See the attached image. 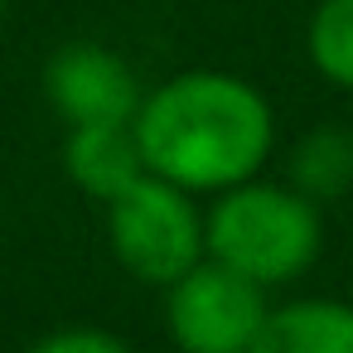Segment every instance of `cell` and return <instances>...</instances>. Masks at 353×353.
I'll return each mask as SVG.
<instances>
[{"mask_svg": "<svg viewBox=\"0 0 353 353\" xmlns=\"http://www.w3.org/2000/svg\"><path fill=\"white\" fill-rule=\"evenodd\" d=\"M285 184L314 199L319 208L353 194V131L339 121L310 126L285 155Z\"/></svg>", "mask_w": 353, "mask_h": 353, "instance_id": "ba28073f", "label": "cell"}, {"mask_svg": "<svg viewBox=\"0 0 353 353\" xmlns=\"http://www.w3.org/2000/svg\"><path fill=\"white\" fill-rule=\"evenodd\" d=\"M6 6H10V0H0V20H6Z\"/></svg>", "mask_w": 353, "mask_h": 353, "instance_id": "8fae6325", "label": "cell"}, {"mask_svg": "<svg viewBox=\"0 0 353 353\" xmlns=\"http://www.w3.org/2000/svg\"><path fill=\"white\" fill-rule=\"evenodd\" d=\"M107 247L126 276L141 285H174L184 271H194L208 256V232H203V208L199 194L145 174L131 184L121 199L107 203Z\"/></svg>", "mask_w": 353, "mask_h": 353, "instance_id": "3957f363", "label": "cell"}, {"mask_svg": "<svg viewBox=\"0 0 353 353\" xmlns=\"http://www.w3.org/2000/svg\"><path fill=\"white\" fill-rule=\"evenodd\" d=\"M203 232H208V256L242 271L247 281L276 290L300 276L324 252V208L290 189L285 179H247L203 208Z\"/></svg>", "mask_w": 353, "mask_h": 353, "instance_id": "7a4b0ae2", "label": "cell"}, {"mask_svg": "<svg viewBox=\"0 0 353 353\" xmlns=\"http://www.w3.org/2000/svg\"><path fill=\"white\" fill-rule=\"evenodd\" d=\"M44 97L54 107V117L68 126H117V121H136L145 88L131 68L126 54H117L112 44L97 39H68L49 54L44 63Z\"/></svg>", "mask_w": 353, "mask_h": 353, "instance_id": "5b68a950", "label": "cell"}, {"mask_svg": "<svg viewBox=\"0 0 353 353\" xmlns=\"http://www.w3.org/2000/svg\"><path fill=\"white\" fill-rule=\"evenodd\" d=\"M63 174H68L73 189H83L88 199H97L102 208L112 199H121L131 184H141L150 174L145 150L136 141V121L68 126L63 131Z\"/></svg>", "mask_w": 353, "mask_h": 353, "instance_id": "8992f818", "label": "cell"}, {"mask_svg": "<svg viewBox=\"0 0 353 353\" xmlns=\"http://www.w3.org/2000/svg\"><path fill=\"white\" fill-rule=\"evenodd\" d=\"M271 305L276 300L266 285L203 256L194 271L165 285V329L179 353H252Z\"/></svg>", "mask_w": 353, "mask_h": 353, "instance_id": "277c9868", "label": "cell"}, {"mask_svg": "<svg viewBox=\"0 0 353 353\" xmlns=\"http://www.w3.org/2000/svg\"><path fill=\"white\" fill-rule=\"evenodd\" d=\"M25 353H136L126 339H117L112 329H97V324H63V329H49L44 339H34Z\"/></svg>", "mask_w": 353, "mask_h": 353, "instance_id": "30bf717a", "label": "cell"}, {"mask_svg": "<svg viewBox=\"0 0 353 353\" xmlns=\"http://www.w3.org/2000/svg\"><path fill=\"white\" fill-rule=\"evenodd\" d=\"M305 54L329 88L353 92V0H319L310 10Z\"/></svg>", "mask_w": 353, "mask_h": 353, "instance_id": "9c48e42d", "label": "cell"}, {"mask_svg": "<svg viewBox=\"0 0 353 353\" xmlns=\"http://www.w3.org/2000/svg\"><path fill=\"white\" fill-rule=\"evenodd\" d=\"M136 141L150 174L189 189L223 194L256 179L276 150L271 97L223 68H184L145 88L136 112Z\"/></svg>", "mask_w": 353, "mask_h": 353, "instance_id": "6da1fadb", "label": "cell"}, {"mask_svg": "<svg viewBox=\"0 0 353 353\" xmlns=\"http://www.w3.org/2000/svg\"><path fill=\"white\" fill-rule=\"evenodd\" d=\"M252 353H353V305L334 295H295L271 305Z\"/></svg>", "mask_w": 353, "mask_h": 353, "instance_id": "52a82bcc", "label": "cell"}]
</instances>
